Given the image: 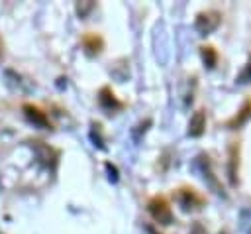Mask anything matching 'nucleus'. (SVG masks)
Here are the masks:
<instances>
[{
    "mask_svg": "<svg viewBox=\"0 0 251 234\" xmlns=\"http://www.w3.org/2000/svg\"><path fill=\"white\" fill-rule=\"evenodd\" d=\"M147 210L153 216V220H157L159 224H173V220H175L173 210H171V205H169L167 197H163V195L151 197L147 201Z\"/></svg>",
    "mask_w": 251,
    "mask_h": 234,
    "instance_id": "obj_1",
    "label": "nucleus"
},
{
    "mask_svg": "<svg viewBox=\"0 0 251 234\" xmlns=\"http://www.w3.org/2000/svg\"><path fill=\"white\" fill-rule=\"evenodd\" d=\"M175 197H176V201L180 203V206L184 210H188V208H202V205L206 203V199L196 189H192V187H180Z\"/></svg>",
    "mask_w": 251,
    "mask_h": 234,
    "instance_id": "obj_2",
    "label": "nucleus"
},
{
    "mask_svg": "<svg viewBox=\"0 0 251 234\" xmlns=\"http://www.w3.org/2000/svg\"><path fill=\"white\" fill-rule=\"evenodd\" d=\"M222 22V14L216 12V10H206V12H200L196 16V29L202 33V35H208L210 31H214Z\"/></svg>",
    "mask_w": 251,
    "mask_h": 234,
    "instance_id": "obj_3",
    "label": "nucleus"
},
{
    "mask_svg": "<svg viewBox=\"0 0 251 234\" xmlns=\"http://www.w3.org/2000/svg\"><path fill=\"white\" fill-rule=\"evenodd\" d=\"M22 110H24V114H25V116H27V118H29L33 124L43 126V128H51V120H49L47 112H43L39 106L25 102V104H22Z\"/></svg>",
    "mask_w": 251,
    "mask_h": 234,
    "instance_id": "obj_4",
    "label": "nucleus"
},
{
    "mask_svg": "<svg viewBox=\"0 0 251 234\" xmlns=\"http://www.w3.org/2000/svg\"><path fill=\"white\" fill-rule=\"evenodd\" d=\"M80 41H82V47L86 49V53H90V55H98L104 49V39L94 31H86Z\"/></svg>",
    "mask_w": 251,
    "mask_h": 234,
    "instance_id": "obj_5",
    "label": "nucleus"
},
{
    "mask_svg": "<svg viewBox=\"0 0 251 234\" xmlns=\"http://www.w3.org/2000/svg\"><path fill=\"white\" fill-rule=\"evenodd\" d=\"M204 130H206V112L204 110H196L192 114L190 122H188V136L198 138V136L204 134Z\"/></svg>",
    "mask_w": 251,
    "mask_h": 234,
    "instance_id": "obj_6",
    "label": "nucleus"
},
{
    "mask_svg": "<svg viewBox=\"0 0 251 234\" xmlns=\"http://www.w3.org/2000/svg\"><path fill=\"white\" fill-rule=\"evenodd\" d=\"M249 118H251V98H247V100L243 102V106L239 108V112H237L233 118H229V120L226 122V126L231 128V130H235V128H239L241 124H245Z\"/></svg>",
    "mask_w": 251,
    "mask_h": 234,
    "instance_id": "obj_7",
    "label": "nucleus"
},
{
    "mask_svg": "<svg viewBox=\"0 0 251 234\" xmlns=\"http://www.w3.org/2000/svg\"><path fill=\"white\" fill-rule=\"evenodd\" d=\"M98 100H100V104H102L104 108H108V110H116V108H122V106H124V102H120V100L116 98V94H114V90H112L110 87H102V88H100Z\"/></svg>",
    "mask_w": 251,
    "mask_h": 234,
    "instance_id": "obj_8",
    "label": "nucleus"
},
{
    "mask_svg": "<svg viewBox=\"0 0 251 234\" xmlns=\"http://www.w3.org/2000/svg\"><path fill=\"white\" fill-rule=\"evenodd\" d=\"M237 169H239V144H237V142H233V144H231V147H229V169H227L229 179H231V185H235V183H237V179H235Z\"/></svg>",
    "mask_w": 251,
    "mask_h": 234,
    "instance_id": "obj_9",
    "label": "nucleus"
},
{
    "mask_svg": "<svg viewBox=\"0 0 251 234\" xmlns=\"http://www.w3.org/2000/svg\"><path fill=\"white\" fill-rule=\"evenodd\" d=\"M200 51H202V59H204V63L212 69V67H216V63H218V51L212 47V45H204V47H200Z\"/></svg>",
    "mask_w": 251,
    "mask_h": 234,
    "instance_id": "obj_10",
    "label": "nucleus"
},
{
    "mask_svg": "<svg viewBox=\"0 0 251 234\" xmlns=\"http://www.w3.org/2000/svg\"><path fill=\"white\" fill-rule=\"evenodd\" d=\"M237 81H239V83H249V81H251V61L247 63L245 71H243V73L237 77Z\"/></svg>",
    "mask_w": 251,
    "mask_h": 234,
    "instance_id": "obj_11",
    "label": "nucleus"
},
{
    "mask_svg": "<svg viewBox=\"0 0 251 234\" xmlns=\"http://www.w3.org/2000/svg\"><path fill=\"white\" fill-rule=\"evenodd\" d=\"M2 55H4V43H2V39H0V59H2Z\"/></svg>",
    "mask_w": 251,
    "mask_h": 234,
    "instance_id": "obj_12",
    "label": "nucleus"
}]
</instances>
